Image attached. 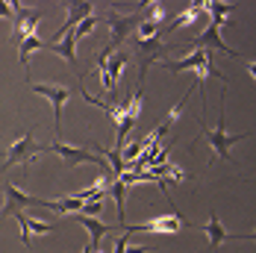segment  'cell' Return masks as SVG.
<instances>
[{"label": "cell", "mask_w": 256, "mask_h": 253, "mask_svg": "<svg viewBox=\"0 0 256 253\" xmlns=\"http://www.w3.org/2000/svg\"><path fill=\"white\" fill-rule=\"evenodd\" d=\"M44 150L42 144H36L32 142V130H26V132H21L9 148H6V156H3V165H0V171H9V168H15V165H21V168H26L38 153Z\"/></svg>", "instance_id": "obj_1"}, {"label": "cell", "mask_w": 256, "mask_h": 253, "mask_svg": "<svg viewBox=\"0 0 256 253\" xmlns=\"http://www.w3.org/2000/svg\"><path fill=\"white\" fill-rule=\"evenodd\" d=\"M200 136L212 144V150H215V156H218L221 162H230V148L238 144L242 138H248V136H242V132H227V130H224V98H221V118H218V126H215V130H206V124L200 121Z\"/></svg>", "instance_id": "obj_2"}, {"label": "cell", "mask_w": 256, "mask_h": 253, "mask_svg": "<svg viewBox=\"0 0 256 253\" xmlns=\"http://www.w3.org/2000/svg\"><path fill=\"white\" fill-rule=\"evenodd\" d=\"M106 24H109V44H106V48L115 53L124 44V38H127L130 30L142 24V12H136V15H118L115 9H109V12H106Z\"/></svg>", "instance_id": "obj_3"}, {"label": "cell", "mask_w": 256, "mask_h": 253, "mask_svg": "<svg viewBox=\"0 0 256 253\" xmlns=\"http://www.w3.org/2000/svg\"><path fill=\"white\" fill-rule=\"evenodd\" d=\"M182 227H192V221L182 218L177 209L171 215H159V218H150L144 224H124L127 232H180Z\"/></svg>", "instance_id": "obj_4"}, {"label": "cell", "mask_w": 256, "mask_h": 253, "mask_svg": "<svg viewBox=\"0 0 256 253\" xmlns=\"http://www.w3.org/2000/svg\"><path fill=\"white\" fill-rule=\"evenodd\" d=\"M136 56H138V80L144 82V71L154 65L156 59L165 56V42H162V36H156V38H136Z\"/></svg>", "instance_id": "obj_5"}, {"label": "cell", "mask_w": 256, "mask_h": 253, "mask_svg": "<svg viewBox=\"0 0 256 253\" xmlns=\"http://www.w3.org/2000/svg\"><path fill=\"white\" fill-rule=\"evenodd\" d=\"M30 92H36V94H42V98H48L53 103V124H56V136L62 132L59 124H62V106L65 100L74 94L71 88H65V86H42V82H30Z\"/></svg>", "instance_id": "obj_6"}, {"label": "cell", "mask_w": 256, "mask_h": 253, "mask_svg": "<svg viewBox=\"0 0 256 253\" xmlns=\"http://www.w3.org/2000/svg\"><path fill=\"white\" fill-rule=\"evenodd\" d=\"M188 50H209V53H212V50H221V53H227V56L242 59L238 53L230 50V48L221 42V24H212V21H209V26H206L198 38H192V42H188Z\"/></svg>", "instance_id": "obj_7"}, {"label": "cell", "mask_w": 256, "mask_h": 253, "mask_svg": "<svg viewBox=\"0 0 256 253\" xmlns=\"http://www.w3.org/2000/svg\"><path fill=\"white\" fill-rule=\"evenodd\" d=\"M48 150H53L65 165H98L100 168L103 162L94 156V153H88V150H82V148H68V144H62V142H56V144H50Z\"/></svg>", "instance_id": "obj_8"}, {"label": "cell", "mask_w": 256, "mask_h": 253, "mask_svg": "<svg viewBox=\"0 0 256 253\" xmlns=\"http://www.w3.org/2000/svg\"><path fill=\"white\" fill-rule=\"evenodd\" d=\"M24 206H42V209H48V200L21 194L15 186H6V206H0V215H3V218H6V215H15V212H21Z\"/></svg>", "instance_id": "obj_9"}, {"label": "cell", "mask_w": 256, "mask_h": 253, "mask_svg": "<svg viewBox=\"0 0 256 253\" xmlns=\"http://www.w3.org/2000/svg\"><path fill=\"white\" fill-rule=\"evenodd\" d=\"M200 230L209 236V244H212V248H221V244H224V242H230V238H244V242H250V238H254V232H227L215 215H212Z\"/></svg>", "instance_id": "obj_10"}, {"label": "cell", "mask_w": 256, "mask_h": 253, "mask_svg": "<svg viewBox=\"0 0 256 253\" xmlns=\"http://www.w3.org/2000/svg\"><path fill=\"white\" fill-rule=\"evenodd\" d=\"M92 9H94L92 3H68V18H65L62 30H59L56 36H53V44H56V42H59V38H62L65 32H71V30H74V26H77L80 21H82V18H88V15H92Z\"/></svg>", "instance_id": "obj_11"}, {"label": "cell", "mask_w": 256, "mask_h": 253, "mask_svg": "<svg viewBox=\"0 0 256 253\" xmlns=\"http://www.w3.org/2000/svg\"><path fill=\"white\" fill-rule=\"evenodd\" d=\"M200 12H204V3H192V6H186V9L180 12L177 18H174L171 24L165 26L162 32H159V36H162V42H165V36H171V32L177 30V26H188V24H194V21L200 18Z\"/></svg>", "instance_id": "obj_12"}, {"label": "cell", "mask_w": 256, "mask_h": 253, "mask_svg": "<svg viewBox=\"0 0 256 253\" xmlns=\"http://www.w3.org/2000/svg\"><path fill=\"white\" fill-rule=\"evenodd\" d=\"M74 48H77V42H74V36L71 32H65L56 44H44V50H50V53H59L71 68H77V53H74Z\"/></svg>", "instance_id": "obj_13"}, {"label": "cell", "mask_w": 256, "mask_h": 253, "mask_svg": "<svg viewBox=\"0 0 256 253\" xmlns=\"http://www.w3.org/2000/svg\"><path fill=\"white\" fill-rule=\"evenodd\" d=\"M74 221L88 230V236H92V244H88V248H92V250L98 248V242H100L106 232H112V227H106V224H100L98 218H88V215H82V212H74Z\"/></svg>", "instance_id": "obj_14"}, {"label": "cell", "mask_w": 256, "mask_h": 253, "mask_svg": "<svg viewBox=\"0 0 256 253\" xmlns=\"http://www.w3.org/2000/svg\"><path fill=\"white\" fill-rule=\"evenodd\" d=\"M15 221L21 224L24 230V244L26 248H32V232H50V224H42V221H32V218H26L24 212H15Z\"/></svg>", "instance_id": "obj_15"}, {"label": "cell", "mask_w": 256, "mask_h": 253, "mask_svg": "<svg viewBox=\"0 0 256 253\" xmlns=\"http://www.w3.org/2000/svg\"><path fill=\"white\" fill-rule=\"evenodd\" d=\"M32 50H44V42H42L38 36H30V38H24V42L18 44V56H21V65H30V56H32Z\"/></svg>", "instance_id": "obj_16"}, {"label": "cell", "mask_w": 256, "mask_h": 253, "mask_svg": "<svg viewBox=\"0 0 256 253\" xmlns=\"http://www.w3.org/2000/svg\"><path fill=\"white\" fill-rule=\"evenodd\" d=\"M138 12H142V21H150V24H156V26H162V21H165V6H162V3L138 6Z\"/></svg>", "instance_id": "obj_17"}, {"label": "cell", "mask_w": 256, "mask_h": 253, "mask_svg": "<svg viewBox=\"0 0 256 253\" xmlns=\"http://www.w3.org/2000/svg\"><path fill=\"white\" fill-rule=\"evenodd\" d=\"M92 144H94V142H92ZM94 148H98V153H100V156H106V159L112 162V174H115V177L127 174V162H124V156H121L118 150H106V148H100V144H94Z\"/></svg>", "instance_id": "obj_18"}, {"label": "cell", "mask_w": 256, "mask_h": 253, "mask_svg": "<svg viewBox=\"0 0 256 253\" xmlns=\"http://www.w3.org/2000/svg\"><path fill=\"white\" fill-rule=\"evenodd\" d=\"M94 24H98V18H94V15H88V18H82V21H80V24L74 26V30H71V36H74V42H80L82 36H88V32L94 30Z\"/></svg>", "instance_id": "obj_19"}, {"label": "cell", "mask_w": 256, "mask_h": 253, "mask_svg": "<svg viewBox=\"0 0 256 253\" xmlns=\"http://www.w3.org/2000/svg\"><path fill=\"white\" fill-rule=\"evenodd\" d=\"M80 212H82V215H88V218H94V215H100V212H103V200H100V198H94V200H86Z\"/></svg>", "instance_id": "obj_20"}, {"label": "cell", "mask_w": 256, "mask_h": 253, "mask_svg": "<svg viewBox=\"0 0 256 253\" xmlns=\"http://www.w3.org/2000/svg\"><path fill=\"white\" fill-rule=\"evenodd\" d=\"M159 30H162V26L150 24V21H142V24H138V38H156Z\"/></svg>", "instance_id": "obj_21"}, {"label": "cell", "mask_w": 256, "mask_h": 253, "mask_svg": "<svg viewBox=\"0 0 256 253\" xmlns=\"http://www.w3.org/2000/svg\"><path fill=\"white\" fill-rule=\"evenodd\" d=\"M127 238H130V232L124 230V236H121V238L115 242V253H124V250H127Z\"/></svg>", "instance_id": "obj_22"}, {"label": "cell", "mask_w": 256, "mask_h": 253, "mask_svg": "<svg viewBox=\"0 0 256 253\" xmlns=\"http://www.w3.org/2000/svg\"><path fill=\"white\" fill-rule=\"evenodd\" d=\"M0 15H3V18L12 15V3H0Z\"/></svg>", "instance_id": "obj_23"}]
</instances>
